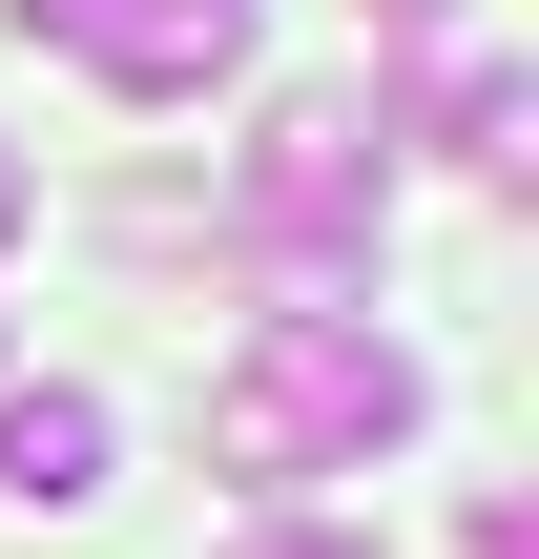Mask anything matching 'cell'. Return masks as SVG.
<instances>
[{
	"mask_svg": "<svg viewBox=\"0 0 539 559\" xmlns=\"http://www.w3.org/2000/svg\"><path fill=\"white\" fill-rule=\"evenodd\" d=\"M415 353L374 332V311H270L229 373H208V456L229 477H353V456H395L415 436Z\"/></svg>",
	"mask_w": 539,
	"mask_h": 559,
	"instance_id": "1",
	"label": "cell"
},
{
	"mask_svg": "<svg viewBox=\"0 0 539 559\" xmlns=\"http://www.w3.org/2000/svg\"><path fill=\"white\" fill-rule=\"evenodd\" d=\"M374 207H395V104H353V83H291L229 166V228L312 270L291 311H332V249H374Z\"/></svg>",
	"mask_w": 539,
	"mask_h": 559,
	"instance_id": "2",
	"label": "cell"
},
{
	"mask_svg": "<svg viewBox=\"0 0 539 559\" xmlns=\"http://www.w3.org/2000/svg\"><path fill=\"white\" fill-rule=\"evenodd\" d=\"M249 62V0H83V83H125V104H208Z\"/></svg>",
	"mask_w": 539,
	"mask_h": 559,
	"instance_id": "3",
	"label": "cell"
},
{
	"mask_svg": "<svg viewBox=\"0 0 539 559\" xmlns=\"http://www.w3.org/2000/svg\"><path fill=\"white\" fill-rule=\"evenodd\" d=\"M0 498H21V519H83V498H104V394H62V373L0 394Z\"/></svg>",
	"mask_w": 539,
	"mask_h": 559,
	"instance_id": "4",
	"label": "cell"
},
{
	"mask_svg": "<svg viewBox=\"0 0 539 559\" xmlns=\"http://www.w3.org/2000/svg\"><path fill=\"white\" fill-rule=\"evenodd\" d=\"M249 559H395V539H353V519H291V539H249Z\"/></svg>",
	"mask_w": 539,
	"mask_h": 559,
	"instance_id": "5",
	"label": "cell"
},
{
	"mask_svg": "<svg viewBox=\"0 0 539 559\" xmlns=\"http://www.w3.org/2000/svg\"><path fill=\"white\" fill-rule=\"evenodd\" d=\"M0 21H21V41H83V0H0Z\"/></svg>",
	"mask_w": 539,
	"mask_h": 559,
	"instance_id": "6",
	"label": "cell"
},
{
	"mask_svg": "<svg viewBox=\"0 0 539 559\" xmlns=\"http://www.w3.org/2000/svg\"><path fill=\"white\" fill-rule=\"evenodd\" d=\"M353 21H395V41H436V21H457V0H353Z\"/></svg>",
	"mask_w": 539,
	"mask_h": 559,
	"instance_id": "7",
	"label": "cell"
},
{
	"mask_svg": "<svg viewBox=\"0 0 539 559\" xmlns=\"http://www.w3.org/2000/svg\"><path fill=\"white\" fill-rule=\"evenodd\" d=\"M0 249H21V145H0Z\"/></svg>",
	"mask_w": 539,
	"mask_h": 559,
	"instance_id": "8",
	"label": "cell"
}]
</instances>
